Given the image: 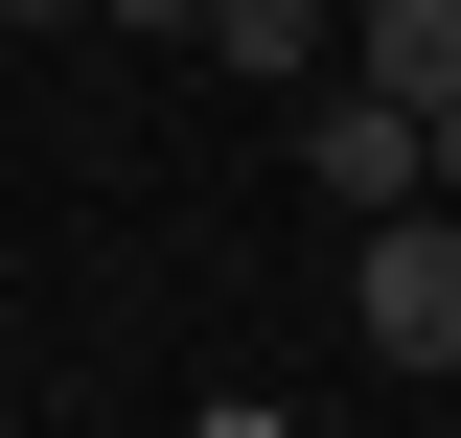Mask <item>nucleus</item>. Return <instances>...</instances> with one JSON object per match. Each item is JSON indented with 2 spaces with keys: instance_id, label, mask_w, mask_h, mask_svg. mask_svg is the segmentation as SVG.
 <instances>
[{
  "instance_id": "4",
  "label": "nucleus",
  "mask_w": 461,
  "mask_h": 438,
  "mask_svg": "<svg viewBox=\"0 0 461 438\" xmlns=\"http://www.w3.org/2000/svg\"><path fill=\"white\" fill-rule=\"evenodd\" d=\"M208 47H230V69H277V93H323V0H208Z\"/></svg>"
},
{
  "instance_id": "7",
  "label": "nucleus",
  "mask_w": 461,
  "mask_h": 438,
  "mask_svg": "<svg viewBox=\"0 0 461 438\" xmlns=\"http://www.w3.org/2000/svg\"><path fill=\"white\" fill-rule=\"evenodd\" d=\"M0 23H93V0H0Z\"/></svg>"
},
{
  "instance_id": "2",
  "label": "nucleus",
  "mask_w": 461,
  "mask_h": 438,
  "mask_svg": "<svg viewBox=\"0 0 461 438\" xmlns=\"http://www.w3.org/2000/svg\"><path fill=\"white\" fill-rule=\"evenodd\" d=\"M300 185L393 231V208H415V115H393V93H346V69H323V115H300Z\"/></svg>"
},
{
  "instance_id": "5",
  "label": "nucleus",
  "mask_w": 461,
  "mask_h": 438,
  "mask_svg": "<svg viewBox=\"0 0 461 438\" xmlns=\"http://www.w3.org/2000/svg\"><path fill=\"white\" fill-rule=\"evenodd\" d=\"M438 185H461V115H415V208H438Z\"/></svg>"
},
{
  "instance_id": "1",
  "label": "nucleus",
  "mask_w": 461,
  "mask_h": 438,
  "mask_svg": "<svg viewBox=\"0 0 461 438\" xmlns=\"http://www.w3.org/2000/svg\"><path fill=\"white\" fill-rule=\"evenodd\" d=\"M346 324H369V370H461V231L393 208L369 254H346Z\"/></svg>"
},
{
  "instance_id": "6",
  "label": "nucleus",
  "mask_w": 461,
  "mask_h": 438,
  "mask_svg": "<svg viewBox=\"0 0 461 438\" xmlns=\"http://www.w3.org/2000/svg\"><path fill=\"white\" fill-rule=\"evenodd\" d=\"M93 23H185V47H208V0H93Z\"/></svg>"
},
{
  "instance_id": "3",
  "label": "nucleus",
  "mask_w": 461,
  "mask_h": 438,
  "mask_svg": "<svg viewBox=\"0 0 461 438\" xmlns=\"http://www.w3.org/2000/svg\"><path fill=\"white\" fill-rule=\"evenodd\" d=\"M346 93H393V115H461V0H346Z\"/></svg>"
}]
</instances>
